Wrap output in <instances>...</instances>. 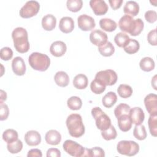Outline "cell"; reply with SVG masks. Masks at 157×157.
Segmentation results:
<instances>
[{
  "label": "cell",
  "instance_id": "6da1fadb",
  "mask_svg": "<svg viewBox=\"0 0 157 157\" xmlns=\"http://www.w3.org/2000/svg\"><path fill=\"white\" fill-rule=\"evenodd\" d=\"M118 26L123 32L129 33L132 36H137L143 31L144 23L140 18L134 19L130 15H124L119 20Z\"/></svg>",
  "mask_w": 157,
  "mask_h": 157
},
{
  "label": "cell",
  "instance_id": "7a4b0ae2",
  "mask_svg": "<svg viewBox=\"0 0 157 157\" xmlns=\"http://www.w3.org/2000/svg\"><path fill=\"white\" fill-rule=\"evenodd\" d=\"M12 37L13 46L15 50L20 53H26L30 47L28 41V34L27 31L22 27L15 28L12 33Z\"/></svg>",
  "mask_w": 157,
  "mask_h": 157
},
{
  "label": "cell",
  "instance_id": "3957f363",
  "mask_svg": "<svg viewBox=\"0 0 157 157\" xmlns=\"http://www.w3.org/2000/svg\"><path fill=\"white\" fill-rule=\"evenodd\" d=\"M66 126L69 134L75 138L82 136L85 133V126L82 118L78 113H72L66 119Z\"/></svg>",
  "mask_w": 157,
  "mask_h": 157
},
{
  "label": "cell",
  "instance_id": "277c9868",
  "mask_svg": "<svg viewBox=\"0 0 157 157\" xmlns=\"http://www.w3.org/2000/svg\"><path fill=\"white\" fill-rule=\"evenodd\" d=\"M28 62L33 69L44 72L47 70L49 67L50 59L45 54L39 52H33L29 56Z\"/></svg>",
  "mask_w": 157,
  "mask_h": 157
},
{
  "label": "cell",
  "instance_id": "5b68a950",
  "mask_svg": "<svg viewBox=\"0 0 157 157\" xmlns=\"http://www.w3.org/2000/svg\"><path fill=\"white\" fill-rule=\"evenodd\" d=\"M91 115L95 120L96 127L101 131L108 129L111 125V120L109 117L100 107H95L93 108Z\"/></svg>",
  "mask_w": 157,
  "mask_h": 157
},
{
  "label": "cell",
  "instance_id": "8992f818",
  "mask_svg": "<svg viewBox=\"0 0 157 157\" xmlns=\"http://www.w3.org/2000/svg\"><path fill=\"white\" fill-rule=\"evenodd\" d=\"M117 150L121 155L132 156L138 153L139 145L132 140H121L117 145Z\"/></svg>",
  "mask_w": 157,
  "mask_h": 157
},
{
  "label": "cell",
  "instance_id": "52a82bcc",
  "mask_svg": "<svg viewBox=\"0 0 157 157\" xmlns=\"http://www.w3.org/2000/svg\"><path fill=\"white\" fill-rule=\"evenodd\" d=\"M94 78L98 80L105 86H112L117 82L118 75L113 70L106 69L97 72Z\"/></svg>",
  "mask_w": 157,
  "mask_h": 157
},
{
  "label": "cell",
  "instance_id": "ba28073f",
  "mask_svg": "<svg viewBox=\"0 0 157 157\" xmlns=\"http://www.w3.org/2000/svg\"><path fill=\"white\" fill-rule=\"evenodd\" d=\"M63 148L67 154L72 156H83L85 148L74 140H65L63 144Z\"/></svg>",
  "mask_w": 157,
  "mask_h": 157
},
{
  "label": "cell",
  "instance_id": "9c48e42d",
  "mask_svg": "<svg viewBox=\"0 0 157 157\" xmlns=\"http://www.w3.org/2000/svg\"><path fill=\"white\" fill-rule=\"evenodd\" d=\"M40 4L36 1H28L20 10V15L23 18H29L36 15L39 11Z\"/></svg>",
  "mask_w": 157,
  "mask_h": 157
},
{
  "label": "cell",
  "instance_id": "30bf717a",
  "mask_svg": "<svg viewBox=\"0 0 157 157\" xmlns=\"http://www.w3.org/2000/svg\"><path fill=\"white\" fill-rule=\"evenodd\" d=\"M77 23L78 28L83 31H91L96 26L94 18L86 14H82L78 16Z\"/></svg>",
  "mask_w": 157,
  "mask_h": 157
},
{
  "label": "cell",
  "instance_id": "8fae6325",
  "mask_svg": "<svg viewBox=\"0 0 157 157\" xmlns=\"http://www.w3.org/2000/svg\"><path fill=\"white\" fill-rule=\"evenodd\" d=\"M108 37L105 33L99 29H95L90 34V42L97 47H101L107 42Z\"/></svg>",
  "mask_w": 157,
  "mask_h": 157
},
{
  "label": "cell",
  "instance_id": "7c38bea8",
  "mask_svg": "<svg viewBox=\"0 0 157 157\" xmlns=\"http://www.w3.org/2000/svg\"><path fill=\"white\" fill-rule=\"evenodd\" d=\"M145 108L150 115H157V96L151 93L144 98Z\"/></svg>",
  "mask_w": 157,
  "mask_h": 157
},
{
  "label": "cell",
  "instance_id": "4fadbf2b",
  "mask_svg": "<svg viewBox=\"0 0 157 157\" xmlns=\"http://www.w3.org/2000/svg\"><path fill=\"white\" fill-rule=\"evenodd\" d=\"M90 6L96 15H104L109 9L108 5L103 0H91L90 1Z\"/></svg>",
  "mask_w": 157,
  "mask_h": 157
},
{
  "label": "cell",
  "instance_id": "5bb4252c",
  "mask_svg": "<svg viewBox=\"0 0 157 157\" xmlns=\"http://www.w3.org/2000/svg\"><path fill=\"white\" fill-rule=\"evenodd\" d=\"M128 115L132 121V123L135 125L141 124L145 118L144 112L139 107H134L131 109Z\"/></svg>",
  "mask_w": 157,
  "mask_h": 157
},
{
  "label": "cell",
  "instance_id": "9a60e30c",
  "mask_svg": "<svg viewBox=\"0 0 157 157\" xmlns=\"http://www.w3.org/2000/svg\"><path fill=\"white\" fill-rule=\"evenodd\" d=\"M12 69L15 75H23L26 72V64L23 59L20 56L14 58L12 61Z\"/></svg>",
  "mask_w": 157,
  "mask_h": 157
},
{
  "label": "cell",
  "instance_id": "2e32d148",
  "mask_svg": "<svg viewBox=\"0 0 157 157\" xmlns=\"http://www.w3.org/2000/svg\"><path fill=\"white\" fill-rule=\"evenodd\" d=\"M67 50L66 44L61 40H57L53 42L50 47V53L55 57H61L63 56Z\"/></svg>",
  "mask_w": 157,
  "mask_h": 157
},
{
  "label": "cell",
  "instance_id": "e0dca14e",
  "mask_svg": "<svg viewBox=\"0 0 157 157\" xmlns=\"http://www.w3.org/2000/svg\"><path fill=\"white\" fill-rule=\"evenodd\" d=\"M25 140L29 146H37L41 142V136L37 131L31 130L25 134Z\"/></svg>",
  "mask_w": 157,
  "mask_h": 157
},
{
  "label": "cell",
  "instance_id": "ac0fdd59",
  "mask_svg": "<svg viewBox=\"0 0 157 157\" xmlns=\"http://www.w3.org/2000/svg\"><path fill=\"white\" fill-rule=\"evenodd\" d=\"M59 28L64 33H71L74 28V20L70 17H63L59 23Z\"/></svg>",
  "mask_w": 157,
  "mask_h": 157
},
{
  "label": "cell",
  "instance_id": "d6986e66",
  "mask_svg": "<svg viewBox=\"0 0 157 157\" xmlns=\"http://www.w3.org/2000/svg\"><path fill=\"white\" fill-rule=\"evenodd\" d=\"M45 140L48 144L52 145H57L61 140V135L58 131L51 129L47 131L45 134Z\"/></svg>",
  "mask_w": 157,
  "mask_h": 157
},
{
  "label": "cell",
  "instance_id": "ffe728a7",
  "mask_svg": "<svg viewBox=\"0 0 157 157\" xmlns=\"http://www.w3.org/2000/svg\"><path fill=\"white\" fill-rule=\"evenodd\" d=\"M56 18L52 14H47L42 18V26L45 31H52L55 28Z\"/></svg>",
  "mask_w": 157,
  "mask_h": 157
},
{
  "label": "cell",
  "instance_id": "44dd1931",
  "mask_svg": "<svg viewBox=\"0 0 157 157\" xmlns=\"http://www.w3.org/2000/svg\"><path fill=\"white\" fill-rule=\"evenodd\" d=\"M123 12L126 15L132 17H135L139 12V6L138 3L134 1H128L125 3L123 7Z\"/></svg>",
  "mask_w": 157,
  "mask_h": 157
},
{
  "label": "cell",
  "instance_id": "7402d4cb",
  "mask_svg": "<svg viewBox=\"0 0 157 157\" xmlns=\"http://www.w3.org/2000/svg\"><path fill=\"white\" fill-rule=\"evenodd\" d=\"M118 126L123 132H127L132 128V121L128 114H124L117 118Z\"/></svg>",
  "mask_w": 157,
  "mask_h": 157
},
{
  "label": "cell",
  "instance_id": "603a6c76",
  "mask_svg": "<svg viewBox=\"0 0 157 157\" xmlns=\"http://www.w3.org/2000/svg\"><path fill=\"white\" fill-rule=\"evenodd\" d=\"M88 84V79L83 74H78L75 75L73 79V85L78 90L86 88Z\"/></svg>",
  "mask_w": 157,
  "mask_h": 157
},
{
  "label": "cell",
  "instance_id": "cb8c5ba5",
  "mask_svg": "<svg viewBox=\"0 0 157 157\" xmlns=\"http://www.w3.org/2000/svg\"><path fill=\"white\" fill-rule=\"evenodd\" d=\"M54 80L56 84L61 87H66L69 83V75L64 71L57 72L54 76Z\"/></svg>",
  "mask_w": 157,
  "mask_h": 157
},
{
  "label": "cell",
  "instance_id": "d4e9b609",
  "mask_svg": "<svg viewBox=\"0 0 157 157\" xmlns=\"http://www.w3.org/2000/svg\"><path fill=\"white\" fill-rule=\"evenodd\" d=\"M99 26L102 29L107 32H112L117 28V23L114 20L107 18L101 19Z\"/></svg>",
  "mask_w": 157,
  "mask_h": 157
},
{
  "label": "cell",
  "instance_id": "484cf974",
  "mask_svg": "<svg viewBox=\"0 0 157 157\" xmlns=\"http://www.w3.org/2000/svg\"><path fill=\"white\" fill-rule=\"evenodd\" d=\"M117 101V96L113 91L108 92L102 99V105L106 108L112 107Z\"/></svg>",
  "mask_w": 157,
  "mask_h": 157
},
{
  "label": "cell",
  "instance_id": "4316f807",
  "mask_svg": "<svg viewBox=\"0 0 157 157\" xmlns=\"http://www.w3.org/2000/svg\"><path fill=\"white\" fill-rule=\"evenodd\" d=\"M140 69L145 72H150L154 69L155 64L154 60L150 57L143 58L139 63Z\"/></svg>",
  "mask_w": 157,
  "mask_h": 157
},
{
  "label": "cell",
  "instance_id": "83f0119b",
  "mask_svg": "<svg viewBox=\"0 0 157 157\" xmlns=\"http://www.w3.org/2000/svg\"><path fill=\"white\" fill-rule=\"evenodd\" d=\"M140 48V44L139 42L133 39H129L128 44L123 47V49L126 53L128 54H134L137 53Z\"/></svg>",
  "mask_w": 157,
  "mask_h": 157
},
{
  "label": "cell",
  "instance_id": "f1b7e54d",
  "mask_svg": "<svg viewBox=\"0 0 157 157\" xmlns=\"http://www.w3.org/2000/svg\"><path fill=\"white\" fill-rule=\"evenodd\" d=\"M98 51L103 56L108 57L114 53L115 47L110 42L107 41L104 45L98 47Z\"/></svg>",
  "mask_w": 157,
  "mask_h": 157
},
{
  "label": "cell",
  "instance_id": "f546056e",
  "mask_svg": "<svg viewBox=\"0 0 157 157\" xmlns=\"http://www.w3.org/2000/svg\"><path fill=\"white\" fill-rule=\"evenodd\" d=\"M18 132L13 129H7L2 134V139L7 144H10L18 140Z\"/></svg>",
  "mask_w": 157,
  "mask_h": 157
},
{
  "label": "cell",
  "instance_id": "4dcf8cb0",
  "mask_svg": "<svg viewBox=\"0 0 157 157\" xmlns=\"http://www.w3.org/2000/svg\"><path fill=\"white\" fill-rule=\"evenodd\" d=\"M130 38L129 36L123 32L117 33L114 37V42L119 47L123 48L128 42Z\"/></svg>",
  "mask_w": 157,
  "mask_h": 157
},
{
  "label": "cell",
  "instance_id": "1f68e13d",
  "mask_svg": "<svg viewBox=\"0 0 157 157\" xmlns=\"http://www.w3.org/2000/svg\"><path fill=\"white\" fill-rule=\"evenodd\" d=\"M132 88L131 86L126 84H121L117 88V93L118 95L122 98H128L131 96L132 94Z\"/></svg>",
  "mask_w": 157,
  "mask_h": 157
},
{
  "label": "cell",
  "instance_id": "d6a6232c",
  "mask_svg": "<svg viewBox=\"0 0 157 157\" xmlns=\"http://www.w3.org/2000/svg\"><path fill=\"white\" fill-rule=\"evenodd\" d=\"M67 107L72 110H79L82 106V101L78 96H71L67 101Z\"/></svg>",
  "mask_w": 157,
  "mask_h": 157
},
{
  "label": "cell",
  "instance_id": "836d02e7",
  "mask_svg": "<svg viewBox=\"0 0 157 157\" xmlns=\"http://www.w3.org/2000/svg\"><path fill=\"white\" fill-rule=\"evenodd\" d=\"M133 136L139 140H143L147 138V134L144 125H136L133 130Z\"/></svg>",
  "mask_w": 157,
  "mask_h": 157
},
{
  "label": "cell",
  "instance_id": "e575fe53",
  "mask_svg": "<svg viewBox=\"0 0 157 157\" xmlns=\"http://www.w3.org/2000/svg\"><path fill=\"white\" fill-rule=\"evenodd\" d=\"M83 156H105V152L102 148L99 147H95L92 148H85Z\"/></svg>",
  "mask_w": 157,
  "mask_h": 157
},
{
  "label": "cell",
  "instance_id": "d590c367",
  "mask_svg": "<svg viewBox=\"0 0 157 157\" xmlns=\"http://www.w3.org/2000/svg\"><path fill=\"white\" fill-rule=\"evenodd\" d=\"M105 88L106 86L105 85L96 78H94L90 83L91 90L96 94L102 93L105 90Z\"/></svg>",
  "mask_w": 157,
  "mask_h": 157
},
{
  "label": "cell",
  "instance_id": "8d00e7d4",
  "mask_svg": "<svg viewBox=\"0 0 157 157\" xmlns=\"http://www.w3.org/2000/svg\"><path fill=\"white\" fill-rule=\"evenodd\" d=\"M101 136L105 140H110L116 139L117 132L115 127L113 125H110L108 129L101 131Z\"/></svg>",
  "mask_w": 157,
  "mask_h": 157
},
{
  "label": "cell",
  "instance_id": "74e56055",
  "mask_svg": "<svg viewBox=\"0 0 157 157\" xmlns=\"http://www.w3.org/2000/svg\"><path fill=\"white\" fill-rule=\"evenodd\" d=\"M66 6L69 10L72 12L79 11L83 6V1L82 0H67Z\"/></svg>",
  "mask_w": 157,
  "mask_h": 157
},
{
  "label": "cell",
  "instance_id": "f35d334b",
  "mask_svg": "<svg viewBox=\"0 0 157 157\" xmlns=\"http://www.w3.org/2000/svg\"><path fill=\"white\" fill-rule=\"evenodd\" d=\"M7 148L10 153H18L20 151H21V150L23 148V143L21 140L18 139L12 143L7 144Z\"/></svg>",
  "mask_w": 157,
  "mask_h": 157
},
{
  "label": "cell",
  "instance_id": "ab89813d",
  "mask_svg": "<svg viewBox=\"0 0 157 157\" xmlns=\"http://www.w3.org/2000/svg\"><path fill=\"white\" fill-rule=\"evenodd\" d=\"M131 108L130 106L124 103H120L118 104L114 110V114L116 118H118L120 116L124 114H129Z\"/></svg>",
  "mask_w": 157,
  "mask_h": 157
},
{
  "label": "cell",
  "instance_id": "60d3db41",
  "mask_svg": "<svg viewBox=\"0 0 157 157\" xmlns=\"http://www.w3.org/2000/svg\"><path fill=\"white\" fill-rule=\"evenodd\" d=\"M148 124L149 131L151 136L156 137L157 136V115H150L148 118Z\"/></svg>",
  "mask_w": 157,
  "mask_h": 157
},
{
  "label": "cell",
  "instance_id": "b9f144b4",
  "mask_svg": "<svg viewBox=\"0 0 157 157\" xmlns=\"http://www.w3.org/2000/svg\"><path fill=\"white\" fill-rule=\"evenodd\" d=\"M13 56V51L8 47H3L0 51V58L4 61H8Z\"/></svg>",
  "mask_w": 157,
  "mask_h": 157
},
{
  "label": "cell",
  "instance_id": "7bdbcfd3",
  "mask_svg": "<svg viewBox=\"0 0 157 157\" xmlns=\"http://www.w3.org/2000/svg\"><path fill=\"white\" fill-rule=\"evenodd\" d=\"M9 110L7 104L0 102V120L1 121L6 120L9 116Z\"/></svg>",
  "mask_w": 157,
  "mask_h": 157
},
{
  "label": "cell",
  "instance_id": "ee69618b",
  "mask_svg": "<svg viewBox=\"0 0 157 157\" xmlns=\"http://www.w3.org/2000/svg\"><path fill=\"white\" fill-rule=\"evenodd\" d=\"M145 18L150 23H155L157 20V13L156 11L150 10L145 13Z\"/></svg>",
  "mask_w": 157,
  "mask_h": 157
},
{
  "label": "cell",
  "instance_id": "f6af8a7d",
  "mask_svg": "<svg viewBox=\"0 0 157 157\" xmlns=\"http://www.w3.org/2000/svg\"><path fill=\"white\" fill-rule=\"evenodd\" d=\"M147 40L148 43L153 46L157 45L156 42V29L151 30L147 34Z\"/></svg>",
  "mask_w": 157,
  "mask_h": 157
},
{
  "label": "cell",
  "instance_id": "bcb514c9",
  "mask_svg": "<svg viewBox=\"0 0 157 157\" xmlns=\"http://www.w3.org/2000/svg\"><path fill=\"white\" fill-rule=\"evenodd\" d=\"M46 156L47 157H60L61 152L58 148H50L47 151Z\"/></svg>",
  "mask_w": 157,
  "mask_h": 157
},
{
  "label": "cell",
  "instance_id": "7dc6e473",
  "mask_svg": "<svg viewBox=\"0 0 157 157\" xmlns=\"http://www.w3.org/2000/svg\"><path fill=\"white\" fill-rule=\"evenodd\" d=\"M28 157H42V153L40 150L37 149V148H34L30 150L28 154H27Z\"/></svg>",
  "mask_w": 157,
  "mask_h": 157
},
{
  "label": "cell",
  "instance_id": "c3c4849f",
  "mask_svg": "<svg viewBox=\"0 0 157 157\" xmlns=\"http://www.w3.org/2000/svg\"><path fill=\"white\" fill-rule=\"evenodd\" d=\"M109 2L112 9H113V10H117L121 6V4L123 2V0H109Z\"/></svg>",
  "mask_w": 157,
  "mask_h": 157
},
{
  "label": "cell",
  "instance_id": "681fc988",
  "mask_svg": "<svg viewBox=\"0 0 157 157\" xmlns=\"http://www.w3.org/2000/svg\"><path fill=\"white\" fill-rule=\"evenodd\" d=\"M7 99V94L2 90H1V102H3L4 101H6Z\"/></svg>",
  "mask_w": 157,
  "mask_h": 157
},
{
  "label": "cell",
  "instance_id": "f907efd6",
  "mask_svg": "<svg viewBox=\"0 0 157 157\" xmlns=\"http://www.w3.org/2000/svg\"><path fill=\"white\" fill-rule=\"evenodd\" d=\"M156 75H154L153 77L151 79V86L153 87V88L156 90L157 88H156Z\"/></svg>",
  "mask_w": 157,
  "mask_h": 157
}]
</instances>
